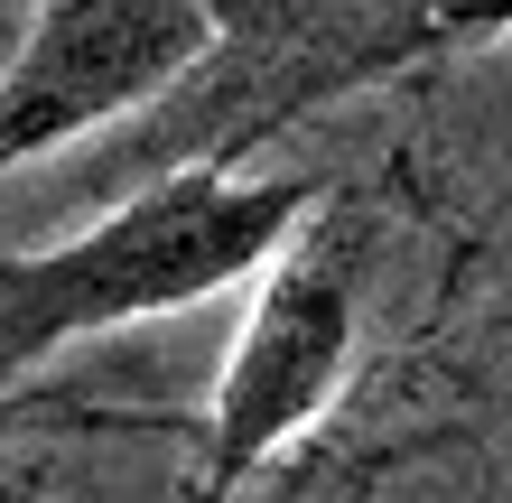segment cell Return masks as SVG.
<instances>
[{
    "instance_id": "cell-2",
    "label": "cell",
    "mask_w": 512,
    "mask_h": 503,
    "mask_svg": "<svg viewBox=\"0 0 512 503\" xmlns=\"http://www.w3.org/2000/svg\"><path fill=\"white\" fill-rule=\"evenodd\" d=\"M215 47L168 84L149 112L94 131L75 187H140L168 168H252L261 140L298 131L308 112L373 94L438 47V0H205Z\"/></svg>"
},
{
    "instance_id": "cell-5",
    "label": "cell",
    "mask_w": 512,
    "mask_h": 503,
    "mask_svg": "<svg viewBox=\"0 0 512 503\" xmlns=\"http://www.w3.org/2000/svg\"><path fill=\"white\" fill-rule=\"evenodd\" d=\"M75 429H149L131 420V410H94V401H75V392H0V448H19V438H75Z\"/></svg>"
},
{
    "instance_id": "cell-6",
    "label": "cell",
    "mask_w": 512,
    "mask_h": 503,
    "mask_svg": "<svg viewBox=\"0 0 512 503\" xmlns=\"http://www.w3.org/2000/svg\"><path fill=\"white\" fill-rule=\"evenodd\" d=\"M512 38V0H438V47H485Z\"/></svg>"
},
{
    "instance_id": "cell-3",
    "label": "cell",
    "mask_w": 512,
    "mask_h": 503,
    "mask_svg": "<svg viewBox=\"0 0 512 503\" xmlns=\"http://www.w3.org/2000/svg\"><path fill=\"white\" fill-rule=\"evenodd\" d=\"M252 280L261 289L205 401L196 503H243L261 466L326 420V401L354 373V336H364V271H354V243H336V224L308 215Z\"/></svg>"
},
{
    "instance_id": "cell-4",
    "label": "cell",
    "mask_w": 512,
    "mask_h": 503,
    "mask_svg": "<svg viewBox=\"0 0 512 503\" xmlns=\"http://www.w3.org/2000/svg\"><path fill=\"white\" fill-rule=\"evenodd\" d=\"M215 47L205 0H38L0 66V177L131 122Z\"/></svg>"
},
{
    "instance_id": "cell-1",
    "label": "cell",
    "mask_w": 512,
    "mask_h": 503,
    "mask_svg": "<svg viewBox=\"0 0 512 503\" xmlns=\"http://www.w3.org/2000/svg\"><path fill=\"white\" fill-rule=\"evenodd\" d=\"M317 196L326 177L168 168V177L122 187L66 243L0 252V392H28L56 354L94 336H122L140 317H177L233 280H252L317 215Z\"/></svg>"
}]
</instances>
